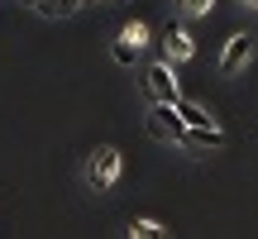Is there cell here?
<instances>
[{"instance_id":"12","label":"cell","mask_w":258,"mask_h":239,"mask_svg":"<svg viewBox=\"0 0 258 239\" xmlns=\"http://www.w3.org/2000/svg\"><path fill=\"white\" fill-rule=\"evenodd\" d=\"M244 5H258V0H244Z\"/></svg>"},{"instance_id":"2","label":"cell","mask_w":258,"mask_h":239,"mask_svg":"<svg viewBox=\"0 0 258 239\" xmlns=\"http://www.w3.org/2000/svg\"><path fill=\"white\" fill-rule=\"evenodd\" d=\"M148 129H153L158 139H172V144H182V139H186V119H182V110H177L172 101H153Z\"/></svg>"},{"instance_id":"3","label":"cell","mask_w":258,"mask_h":239,"mask_svg":"<svg viewBox=\"0 0 258 239\" xmlns=\"http://www.w3.org/2000/svg\"><path fill=\"white\" fill-rule=\"evenodd\" d=\"M148 96H153V101H182V91H177V77H172V67H167V63H153V67H148Z\"/></svg>"},{"instance_id":"11","label":"cell","mask_w":258,"mask_h":239,"mask_svg":"<svg viewBox=\"0 0 258 239\" xmlns=\"http://www.w3.org/2000/svg\"><path fill=\"white\" fill-rule=\"evenodd\" d=\"M211 5H215V0H182V10H186V15H206Z\"/></svg>"},{"instance_id":"5","label":"cell","mask_w":258,"mask_h":239,"mask_svg":"<svg viewBox=\"0 0 258 239\" xmlns=\"http://www.w3.org/2000/svg\"><path fill=\"white\" fill-rule=\"evenodd\" d=\"M244 63H249V34H234L220 53V72H239Z\"/></svg>"},{"instance_id":"10","label":"cell","mask_w":258,"mask_h":239,"mask_svg":"<svg viewBox=\"0 0 258 239\" xmlns=\"http://www.w3.org/2000/svg\"><path fill=\"white\" fill-rule=\"evenodd\" d=\"M124 38H129V43H139V48H144V38H148V34H144V24L134 19V24H124Z\"/></svg>"},{"instance_id":"6","label":"cell","mask_w":258,"mask_h":239,"mask_svg":"<svg viewBox=\"0 0 258 239\" xmlns=\"http://www.w3.org/2000/svg\"><path fill=\"white\" fill-rule=\"evenodd\" d=\"M225 144V134L215 125H206V129H196V125H186V139H182V148H220Z\"/></svg>"},{"instance_id":"1","label":"cell","mask_w":258,"mask_h":239,"mask_svg":"<svg viewBox=\"0 0 258 239\" xmlns=\"http://www.w3.org/2000/svg\"><path fill=\"white\" fill-rule=\"evenodd\" d=\"M115 177H120V148H96L91 163H86V182H91V192H110Z\"/></svg>"},{"instance_id":"7","label":"cell","mask_w":258,"mask_h":239,"mask_svg":"<svg viewBox=\"0 0 258 239\" xmlns=\"http://www.w3.org/2000/svg\"><path fill=\"white\" fill-rule=\"evenodd\" d=\"M177 110H182V119H186V125H196V129H206V125H215V119L206 115V110H201V105H196V101H177Z\"/></svg>"},{"instance_id":"8","label":"cell","mask_w":258,"mask_h":239,"mask_svg":"<svg viewBox=\"0 0 258 239\" xmlns=\"http://www.w3.org/2000/svg\"><path fill=\"white\" fill-rule=\"evenodd\" d=\"M158 234H167L158 220H134L129 225V239H158Z\"/></svg>"},{"instance_id":"9","label":"cell","mask_w":258,"mask_h":239,"mask_svg":"<svg viewBox=\"0 0 258 239\" xmlns=\"http://www.w3.org/2000/svg\"><path fill=\"white\" fill-rule=\"evenodd\" d=\"M134 53H139V43H129L124 34H120V43L110 48V57H115V63H120V67H129V63H134Z\"/></svg>"},{"instance_id":"4","label":"cell","mask_w":258,"mask_h":239,"mask_svg":"<svg viewBox=\"0 0 258 239\" xmlns=\"http://www.w3.org/2000/svg\"><path fill=\"white\" fill-rule=\"evenodd\" d=\"M163 48H167V57H172V63H186V57H191V34H186L177 19H167V29H163Z\"/></svg>"}]
</instances>
